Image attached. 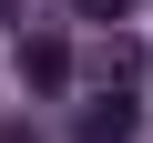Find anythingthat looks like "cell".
Listing matches in <instances>:
<instances>
[{
	"instance_id": "3957f363",
	"label": "cell",
	"mask_w": 153,
	"mask_h": 143,
	"mask_svg": "<svg viewBox=\"0 0 153 143\" xmlns=\"http://www.w3.org/2000/svg\"><path fill=\"white\" fill-rule=\"evenodd\" d=\"M71 133H82V143H133V102H123V92H102V102L71 123Z\"/></svg>"
},
{
	"instance_id": "277c9868",
	"label": "cell",
	"mask_w": 153,
	"mask_h": 143,
	"mask_svg": "<svg viewBox=\"0 0 153 143\" xmlns=\"http://www.w3.org/2000/svg\"><path fill=\"white\" fill-rule=\"evenodd\" d=\"M71 10H92V21H102V31H112V21H123V10H133V0H71Z\"/></svg>"
},
{
	"instance_id": "6da1fadb",
	"label": "cell",
	"mask_w": 153,
	"mask_h": 143,
	"mask_svg": "<svg viewBox=\"0 0 153 143\" xmlns=\"http://www.w3.org/2000/svg\"><path fill=\"white\" fill-rule=\"evenodd\" d=\"M61 82H71V41H61V31H21V92L51 102Z\"/></svg>"
},
{
	"instance_id": "7a4b0ae2",
	"label": "cell",
	"mask_w": 153,
	"mask_h": 143,
	"mask_svg": "<svg viewBox=\"0 0 153 143\" xmlns=\"http://www.w3.org/2000/svg\"><path fill=\"white\" fill-rule=\"evenodd\" d=\"M92 72H102V92H123L133 72H143V41H133V31H102V51H92Z\"/></svg>"
}]
</instances>
